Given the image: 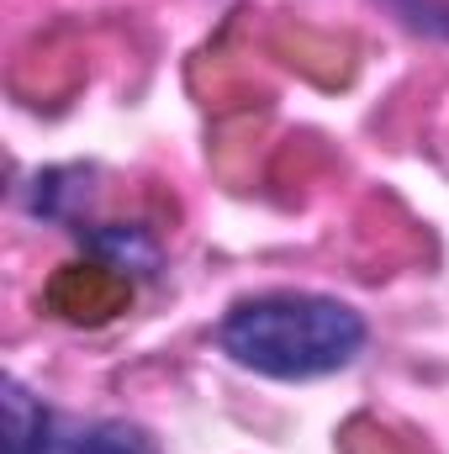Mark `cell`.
Returning a JSON list of instances; mask_svg holds the SVG:
<instances>
[{"label": "cell", "instance_id": "1", "mask_svg": "<svg viewBox=\"0 0 449 454\" xmlns=\"http://www.w3.org/2000/svg\"><path fill=\"white\" fill-rule=\"evenodd\" d=\"M217 343L238 364L275 380H312L343 370L365 348V317L318 291H264L238 301L217 328Z\"/></svg>", "mask_w": 449, "mask_h": 454}, {"label": "cell", "instance_id": "2", "mask_svg": "<svg viewBox=\"0 0 449 454\" xmlns=\"http://www.w3.org/2000/svg\"><path fill=\"white\" fill-rule=\"evenodd\" d=\"M0 402H5V454H159L148 428L43 407L21 380H5Z\"/></svg>", "mask_w": 449, "mask_h": 454}]
</instances>
